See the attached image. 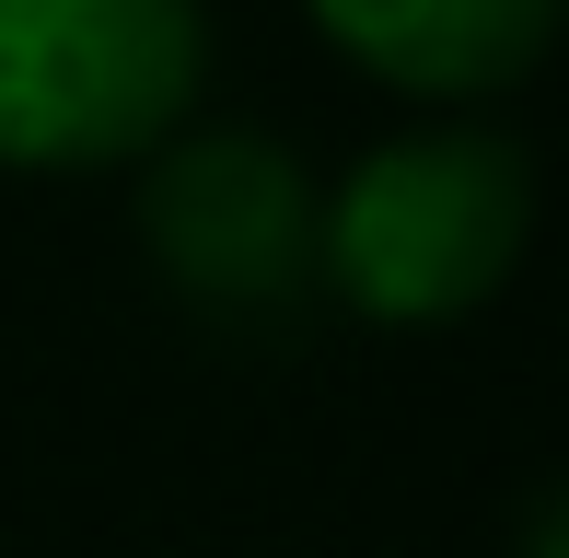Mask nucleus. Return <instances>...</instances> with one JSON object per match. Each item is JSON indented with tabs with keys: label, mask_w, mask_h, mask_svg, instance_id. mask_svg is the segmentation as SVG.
Here are the masks:
<instances>
[{
	"label": "nucleus",
	"mask_w": 569,
	"mask_h": 558,
	"mask_svg": "<svg viewBox=\"0 0 569 558\" xmlns=\"http://www.w3.org/2000/svg\"><path fill=\"white\" fill-rule=\"evenodd\" d=\"M210 0H0V163H151L198 117Z\"/></svg>",
	"instance_id": "f03ea898"
},
{
	"label": "nucleus",
	"mask_w": 569,
	"mask_h": 558,
	"mask_svg": "<svg viewBox=\"0 0 569 558\" xmlns=\"http://www.w3.org/2000/svg\"><path fill=\"white\" fill-rule=\"evenodd\" d=\"M140 257L221 338H291L315 315V175L268 129H174L140 163Z\"/></svg>",
	"instance_id": "7ed1b4c3"
},
{
	"label": "nucleus",
	"mask_w": 569,
	"mask_h": 558,
	"mask_svg": "<svg viewBox=\"0 0 569 558\" xmlns=\"http://www.w3.org/2000/svg\"><path fill=\"white\" fill-rule=\"evenodd\" d=\"M535 163L500 129H407L372 140L315 198V291L360 326H453L523 268Z\"/></svg>",
	"instance_id": "f257e3e1"
},
{
	"label": "nucleus",
	"mask_w": 569,
	"mask_h": 558,
	"mask_svg": "<svg viewBox=\"0 0 569 558\" xmlns=\"http://www.w3.org/2000/svg\"><path fill=\"white\" fill-rule=\"evenodd\" d=\"M523 547H535V558H558V489H535V524H523Z\"/></svg>",
	"instance_id": "39448f33"
},
{
	"label": "nucleus",
	"mask_w": 569,
	"mask_h": 558,
	"mask_svg": "<svg viewBox=\"0 0 569 558\" xmlns=\"http://www.w3.org/2000/svg\"><path fill=\"white\" fill-rule=\"evenodd\" d=\"M302 12H315V36L349 70H372L396 93H430V106L511 93L558 36V0H302Z\"/></svg>",
	"instance_id": "20e7f679"
}]
</instances>
